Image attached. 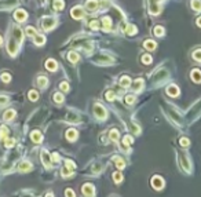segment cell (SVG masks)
I'll list each match as a JSON object with an SVG mask.
<instances>
[{
  "label": "cell",
  "mask_w": 201,
  "mask_h": 197,
  "mask_svg": "<svg viewBox=\"0 0 201 197\" xmlns=\"http://www.w3.org/2000/svg\"><path fill=\"white\" fill-rule=\"evenodd\" d=\"M73 171H75V164H73L70 160H66L65 167L62 168V171H61V175L63 178H68V176H70V175L73 174Z\"/></svg>",
  "instance_id": "1"
},
{
  "label": "cell",
  "mask_w": 201,
  "mask_h": 197,
  "mask_svg": "<svg viewBox=\"0 0 201 197\" xmlns=\"http://www.w3.org/2000/svg\"><path fill=\"white\" fill-rule=\"evenodd\" d=\"M167 94L171 95V97H178L179 95V88L176 86H170L168 88H167Z\"/></svg>",
  "instance_id": "18"
},
{
  "label": "cell",
  "mask_w": 201,
  "mask_h": 197,
  "mask_svg": "<svg viewBox=\"0 0 201 197\" xmlns=\"http://www.w3.org/2000/svg\"><path fill=\"white\" fill-rule=\"evenodd\" d=\"M192 79H193L196 83H200V81H201V72L198 71V69L192 71Z\"/></svg>",
  "instance_id": "24"
},
{
  "label": "cell",
  "mask_w": 201,
  "mask_h": 197,
  "mask_svg": "<svg viewBox=\"0 0 201 197\" xmlns=\"http://www.w3.org/2000/svg\"><path fill=\"white\" fill-rule=\"evenodd\" d=\"M66 120L70 121V123H73V124H77L79 121H80V117H79V114L70 112V113H68V116H66Z\"/></svg>",
  "instance_id": "15"
},
{
  "label": "cell",
  "mask_w": 201,
  "mask_h": 197,
  "mask_svg": "<svg viewBox=\"0 0 201 197\" xmlns=\"http://www.w3.org/2000/svg\"><path fill=\"white\" fill-rule=\"evenodd\" d=\"M142 87H143V80L142 79H138L134 84H132V88L135 90V91H139V90H142Z\"/></svg>",
  "instance_id": "28"
},
{
  "label": "cell",
  "mask_w": 201,
  "mask_h": 197,
  "mask_svg": "<svg viewBox=\"0 0 201 197\" xmlns=\"http://www.w3.org/2000/svg\"><path fill=\"white\" fill-rule=\"evenodd\" d=\"M114 97H116V95H114L113 91H108V94H106V99H108V101H113V99H114Z\"/></svg>",
  "instance_id": "50"
},
{
  "label": "cell",
  "mask_w": 201,
  "mask_h": 197,
  "mask_svg": "<svg viewBox=\"0 0 201 197\" xmlns=\"http://www.w3.org/2000/svg\"><path fill=\"white\" fill-rule=\"evenodd\" d=\"M8 135V128L6 126L0 127V138H6Z\"/></svg>",
  "instance_id": "35"
},
{
  "label": "cell",
  "mask_w": 201,
  "mask_h": 197,
  "mask_svg": "<svg viewBox=\"0 0 201 197\" xmlns=\"http://www.w3.org/2000/svg\"><path fill=\"white\" fill-rule=\"evenodd\" d=\"M85 7H87V10H90V11H95L98 8V1L97 0H87Z\"/></svg>",
  "instance_id": "17"
},
{
  "label": "cell",
  "mask_w": 201,
  "mask_h": 197,
  "mask_svg": "<svg viewBox=\"0 0 201 197\" xmlns=\"http://www.w3.org/2000/svg\"><path fill=\"white\" fill-rule=\"evenodd\" d=\"M179 143H180V146H183V148H187V146L190 145V141H189L187 138H180V139H179Z\"/></svg>",
  "instance_id": "41"
},
{
  "label": "cell",
  "mask_w": 201,
  "mask_h": 197,
  "mask_svg": "<svg viewBox=\"0 0 201 197\" xmlns=\"http://www.w3.org/2000/svg\"><path fill=\"white\" fill-rule=\"evenodd\" d=\"M35 43H36L37 46H43V44L46 43V37H44L43 35H36V36H35Z\"/></svg>",
  "instance_id": "27"
},
{
  "label": "cell",
  "mask_w": 201,
  "mask_h": 197,
  "mask_svg": "<svg viewBox=\"0 0 201 197\" xmlns=\"http://www.w3.org/2000/svg\"><path fill=\"white\" fill-rule=\"evenodd\" d=\"M142 62L146 63V65H149V63H152V57L149 55V54H146V55L142 57Z\"/></svg>",
  "instance_id": "44"
},
{
  "label": "cell",
  "mask_w": 201,
  "mask_h": 197,
  "mask_svg": "<svg viewBox=\"0 0 201 197\" xmlns=\"http://www.w3.org/2000/svg\"><path fill=\"white\" fill-rule=\"evenodd\" d=\"M14 143H15V141H14L13 138H7L6 142H4V145H6L7 148H13V146H14Z\"/></svg>",
  "instance_id": "45"
},
{
  "label": "cell",
  "mask_w": 201,
  "mask_h": 197,
  "mask_svg": "<svg viewBox=\"0 0 201 197\" xmlns=\"http://www.w3.org/2000/svg\"><path fill=\"white\" fill-rule=\"evenodd\" d=\"M8 102V98L4 95H0V105H6Z\"/></svg>",
  "instance_id": "52"
},
{
  "label": "cell",
  "mask_w": 201,
  "mask_h": 197,
  "mask_svg": "<svg viewBox=\"0 0 201 197\" xmlns=\"http://www.w3.org/2000/svg\"><path fill=\"white\" fill-rule=\"evenodd\" d=\"M55 18H53V17H46V18H43V24H41V26H43V29L44 31H50V29H53L55 25Z\"/></svg>",
  "instance_id": "4"
},
{
  "label": "cell",
  "mask_w": 201,
  "mask_h": 197,
  "mask_svg": "<svg viewBox=\"0 0 201 197\" xmlns=\"http://www.w3.org/2000/svg\"><path fill=\"white\" fill-rule=\"evenodd\" d=\"M102 170H103V167L100 166V164H95L93 167V174H99Z\"/></svg>",
  "instance_id": "42"
},
{
  "label": "cell",
  "mask_w": 201,
  "mask_h": 197,
  "mask_svg": "<svg viewBox=\"0 0 201 197\" xmlns=\"http://www.w3.org/2000/svg\"><path fill=\"white\" fill-rule=\"evenodd\" d=\"M14 117H15V110H13V109H10V110H6L4 116H3V118H4L6 121H10V120H13Z\"/></svg>",
  "instance_id": "23"
},
{
  "label": "cell",
  "mask_w": 201,
  "mask_h": 197,
  "mask_svg": "<svg viewBox=\"0 0 201 197\" xmlns=\"http://www.w3.org/2000/svg\"><path fill=\"white\" fill-rule=\"evenodd\" d=\"M31 138L35 143H40V142L43 141V135H41L40 131H33V132L31 134Z\"/></svg>",
  "instance_id": "13"
},
{
  "label": "cell",
  "mask_w": 201,
  "mask_h": 197,
  "mask_svg": "<svg viewBox=\"0 0 201 197\" xmlns=\"http://www.w3.org/2000/svg\"><path fill=\"white\" fill-rule=\"evenodd\" d=\"M65 196L66 197H76V194H75V192L72 189H66L65 190Z\"/></svg>",
  "instance_id": "49"
},
{
  "label": "cell",
  "mask_w": 201,
  "mask_h": 197,
  "mask_svg": "<svg viewBox=\"0 0 201 197\" xmlns=\"http://www.w3.org/2000/svg\"><path fill=\"white\" fill-rule=\"evenodd\" d=\"M22 37H23V35H22V31H21V28L15 26V28H14V39L17 40V43H18V44H19V43L22 41Z\"/></svg>",
  "instance_id": "16"
},
{
  "label": "cell",
  "mask_w": 201,
  "mask_h": 197,
  "mask_svg": "<svg viewBox=\"0 0 201 197\" xmlns=\"http://www.w3.org/2000/svg\"><path fill=\"white\" fill-rule=\"evenodd\" d=\"M68 59H69L70 62H77V61H79V55L76 54V53H73V51H72V53L68 54Z\"/></svg>",
  "instance_id": "32"
},
{
  "label": "cell",
  "mask_w": 201,
  "mask_h": 197,
  "mask_svg": "<svg viewBox=\"0 0 201 197\" xmlns=\"http://www.w3.org/2000/svg\"><path fill=\"white\" fill-rule=\"evenodd\" d=\"M156 46H157V44H156L153 40H146V41H145V48H146V50H154Z\"/></svg>",
  "instance_id": "31"
},
{
  "label": "cell",
  "mask_w": 201,
  "mask_h": 197,
  "mask_svg": "<svg viewBox=\"0 0 201 197\" xmlns=\"http://www.w3.org/2000/svg\"><path fill=\"white\" fill-rule=\"evenodd\" d=\"M179 163L186 170V172H192V164H190V161H189V158H187V156H186L185 153H180L179 154Z\"/></svg>",
  "instance_id": "3"
},
{
  "label": "cell",
  "mask_w": 201,
  "mask_h": 197,
  "mask_svg": "<svg viewBox=\"0 0 201 197\" xmlns=\"http://www.w3.org/2000/svg\"><path fill=\"white\" fill-rule=\"evenodd\" d=\"M37 86H39L40 88H46V87L48 86V79L44 77V76L39 77V79H37Z\"/></svg>",
  "instance_id": "25"
},
{
  "label": "cell",
  "mask_w": 201,
  "mask_h": 197,
  "mask_svg": "<svg viewBox=\"0 0 201 197\" xmlns=\"http://www.w3.org/2000/svg\"><path fill=\"white\" fill-rule=\"evenodd\" d=\"M90 28H91V29H94V31L99 29V22H98L97 19H94V21H90Z\"/></svg>",
  "instance_id": "39"
},
{
  "label": "cell",
  "mask_w": 201,
  "mask_h": 197,
  "mask_svg": "<svg viewBox=\"0 0 201 197\" xmlns=\"http://www.w3.org/2000/svg\"><path fill=\"white\" fill-rule=\"evenodd\" d=\"M102 26H103V29H105V31H109V29H110V26H112V19H110V18H109V17H105V18H103V19H102Z\"/></svg>",
  "instance_id": "26"
},
{
  "label": "cell",
  "mask_w": 201,
  "mask_h": 197,
  "mask_svg": "<svg viewBox=\"0 0 201 197\" xmlns=\"http://www.w3.org/2000/svg\"><path fill=\"white\" fill-rule=\"evenodd\" d=\"M66 138L69 139V141H76V138H77V131L76 130H73V128H70L66 131Z\"/></svg>",
  "instance_id": "20"
},
{
  "label": "cell",
  "mask_w": 201,
  "mask_h": 197,
  "mask_svg": "<svg viewBox=\"0 0 201 197\" xmlns=\"http://www.w3.org/2000/svg\"><path fill=\"white\" fill-rule=\"evenodd\" d=\"M123 32L125 33V35H134V33L136 32V28H135L134 25H128L127 28H124Z\"/></svg>",
  "instance_id": "29"
},
{
  "label": "cell",
  "mask_w": 201,
  "mask_h": 197,
  "mask_svg": "<svg viewBox=\"0 0 201 197\" xmlns=\"http://www.w3.org/2000/svg\"><path fill=\"white\" fill-rule=\"evenodd\" d=\"M41 161H43L44 167H47V168L51 167V156L48 154L47 150H43V152H41Z\"/></svg>",
  "instance_id": "7"
},
{
  "label": "cell",
  "mask_w": 201,
  "mask_h": 197,
  "mask_svg": "<svg viewBox=\"0 0 201 197\" xmlns=\"http://www.w3.org/2000/svg\"><path fill=\"white\" fill-rule=\"evenodd\" d=\"M135 101H136V99H135L134 95H127V97H125V102L128 103V105H132Z\"/></svg>",
  "instance_id": "43"
},
{
  "label": "cell",
  "mask_w": 201,
  "mask_h": 197,
  "mask_svg": "<svg viewBox=\"0 0 201 197\" xmlns=\"http://www.w3.org/2000/svg\"><path fill=\"white\" fill-rule=\"evenodd\" d=\"M193 58L196 59V61H200V62H201V50L194 51V53H193Z\"/></svg>",
  "instance_id": "46"
},
{
  "label": "cell",
  "mask_w": 201,
  "mask_h": 197,
  "mask_svg": "<svg viewBox=\"0 0 201 197\" xmlns=\"http://www.w3.org/2000/svg\"><path fill=\"white\" fill-rule=\"evenodd\" d=\"M94 113H95V116L99 118V120H103V118H106V116H108L106 109L102 105H99V103H95L94 105Z\"/></svg>",
  "instance_id": "2"
},
{
  "label": "cell",
  "mask_w": 201,
  "mask_h": 197,
  "mask_svg": "<svg viewBox=\"0 0 201 197\" xmlns=\"http://www.w3.org/2000/svg\"><path fill=\"white\" fill-rule=\"evenodd\" d=\"M37 98H39V94H37V91L32 90L31 93H29V99H31V101H37Z\"/></svg>",
  "instance_id": "37"
},
{
  "label": "cell",
  "mask_w": 201,
  "mask_h": 197,
  "mask_svg": "<svg viewBox=\"0 0 201 197\" xmlns=\"http://www.w3.org/2000/svg\"><path fill=\"white\" fill-rule=\"evenodd\" d=\"M113 181L116 182V183H120V182L123 181V175H121V172H113Z\"/></svg>",
  "instance_id": "34"
},
{
  "label": "cell",
  "mask_w": 201,
  "mask_h": 197,
  "mask_svg": "<svg viewBox=\"0 0 201 197\" xmlns=\"http://www.w3.org/2000/svg\"><path fill=\"white\" fill-rule=\"evenodd\" d=\"M18 168H19L21 172H26V171H31L32 170V164L29 163V161H21Z\"/></svg>",
  "instance_id": "14"
},
{
  "label": "cell",
  "mask_w": 201,
  "mask_h": 197,
  "mask_svg": "<svg viewBox=\"0 0 201 197\" xmlns=\"http://www.w3.org/2000/svg\"><path fill=\"white\" fill-rule=\"evenodd\" d=\"M18 43H17L15 39H11L10 41H8V53L11 54V55H15L17 51H18V46H17Z\"/></svg>",
  "instance_id": "8"
},
{
  "label": "cell",
  "mask_w": 201,
  "mask_h": 197,
  "mask_svg": "<svg viewBox=\"0 0 201 197\" xmlns=\"http://www.w3.org/2000/svg\"><path fill=\"white\" fill-rule=\"evenodd\" d=\"M14 17H15V19L18 21V22H23L25 19H26V13L23 11V10H17L15 14H14Z\"/></svg>",
  "instance_id": "12"
},
{
  "label": "cell",
  "mask_w": 201,
  "mask_h": 197,
  "mask_svg": "<svg viewBox=\"0 0 201 197\" xmlns=\"http://www.w3.org/2000/svg\"><path fill=\"white\" fill-rule=\"evenodd\" d=\"M54 101H55L57 103H62V102H63V95L59 94V93L54 94Z\"/></svg>",
  "instance_id": "38"
},
{
  "label": "cell",
  "mask_w": 201,
  "mask_h": 197,
  "mask_svg": "<svg viewBox=\"0 0 201 197\" xmlns=\"http://www.w3.org/2000/svg\"><path fill=\"white\" fill-rule=\"evenodd\" d=\"M46 68L48 69V71L54 72V71H57V68H58V63L55 62L54 59H47V62H46Z\"/></svg>",
  "instance_id": "19"
},
{
  "label": "cell",
  "mask_w": 201,
  "mask_h": 197,
  "mask_svg": "<svg viewBox=\"0 0 201 197\" xmlns=\"http://www.w3.org/2000/svg\"><path fill=\"white\" fill-rule=\"evenodd\" d=\"M1 80H3L4 83H8V81L11 80V76H10L8 73H3V75H1Z\"/></svg>",
  "instance_id": "48"
},
{
  "label": "cell",
  "mask_w": 201,
  "mask_h": 197,
  "mask_svg": "<svg viewBox=\"0 0 201 197\" xmlns=\"http://www.w3.org/2000/svg\"><path fill=\"white\" fill-rule=\"evenodd\" d=\"M46 197H54V194H53V193H47Z\"/></svg>",
  "instance_id": "54"
},
{
  "label": "cell",
  "mask_w": 201,
  "mask_h": 197,
  "mask_svg": "<svg viewBox=\"0 0 201 197\" xmlns=\"http://www.w3.org/2000/svg\"><path fill=\"white\" fill-rule=\"evenodd\" d=\"M113 163H114V167H117L118 170H124L125 168V161L120 156H114L113 157Z\"/></svg>",
  "instance_id": "10"
},
{
  "label": "cell",
  "mask_w": 201,
  "mask_h": 197,
  "mask_svg": "<svg viewBox=\"0 0 201 197\" xmlns=\"http://www.w3.org/2000/svg\"><path fill=\"white\" fill-rule=\"evenodd\" d=\"M1 43H3V39H1V36H0V46H1Z\"/></svg>",
  "instance_id": "55"
},
{
  "label": "cell",
  "mask_w": 201,
  "mask_h": 197,
  "mask_svg": "<svg viewBox=\"0 0 201 197\" xmlns=\"http://www.w3.org/2000/svg\"><path fill=\"white\" fill-rule=\"evenodd\" d=\"M152 186H153L156 190H161L162 188H164V179H162L161 176L154 175V176L152 178Z\"/></svg>",
  "instance_id": "5"
},
{
  "label": "cell",
  "mask_w": 201,
  "mask_h": 197,
  "mask_svg": "<svg viewBox=\"0 0 201 197\" xmlns=\"http://www.w3.org/2000/svg\"><path fill=\"white\" fill-rule=\"evenodd\" d=\"M81 192H83L84 196H87V197H94V194H95V188H94L91 183H84L83 188H81Z\"/></svg>",
  "instance_id": "6"
},
{
  "label": "cell",
  "mask_w": 201,
  "mask_h": 197,
  "mask_svg": "<svg viewBox=\"0 0 201 197\" xmlns=\"http://www.w3.org/2000/svg\"><path fill=\"white\" fill-rule=\"evenodd\" d=\"M59 160H61V157L58 156V153L51 154V161H54V163H59Z\"/></svg>",
  "instance_id": "51"
},
{
  "label": "cell",
  "mask_w": 201,
  "mask_h": 197,
  "mask_svg": "<svg viewBox=\"0 0 201 197\" xmlns=\"http://www.w3.org/2000/svg\"><path fill=\"white\" fill-rule=\"evenodd\" d=\"M59 88H61L62 91H65V93H66V91H69V84H68L66 81H63V83L59 84Z\"/></svg>",
  "instance_id": "47"
},
{
  "label": "cell",
  "mask_w": 201,
  "mask_h": 197,
  "mask_svg": "<svg viewBox=\"0 0 201 197\" xmlns=\"http://www.w3.org/2000/svg\"><path fill=\"white\" fill-rule=\"evenodd\" d=\"M63 0H54V8L58 11V10H62L63 8Z\"/></svg>",
  "instance_id": "33"
},
{
  "label": "cell",
  "mask_w": 201,
  "mask_h": 197,
  "mask_svg": "<svg viewBox=\"0 0 201 197\" xmlns=\"http://www.w3.org/2000/svg\"><path fill=\"white\" fill-rule=\"evenodd\" d=\"M120 86L123 87V88H128V87L131 86V80L128 76H123L121 79H120Z\"/></svg>",
  "instance_id": "22"
},
{
  "label": "cell",
  "mask_w": 201,
  "mask_h": 197,
  "mask_svg": "<svg viewBox=\"0 0 201 197\" xmlns=\"http://www.w3.org/2000/svg\"><path fill=\"white\" fill-rule=\"evenodd\" d=\"M109 138H110V141H113V142L118 141V138H120V135H118V130H116V128L110 130V132H109Z\"/></svg>",
  "instance_id": "21"
},
{
  "label": "cell",
  "mask_w": 201,
  "mask_h": 197,
  "mask_svg": "<svg viewBox=\"0 0 201 197\" xmlns=\"http://www.w3.org/2000/svg\"><path fill=\"white\" fill-rule=\"evenodd\" d=\"M197 25H198V26H201V17L197 19Z\"/></svg>",
  "instance_id": "53"
},
{
  "label": "cell",
  "mask_w": 201,
  "mask_h": 197,
  "mask_svg": "<svg viewBox=\"0 0 201 197\" xmlns=\"http://www.w3.org/2000/svg\"><path fill=\"white\" fill-rule=\"evenodd\" d=\"M72 17L75 18V19H81L83 17H84V11H83V8L81 7H75L72 10Z\"/></svg>",
  "instance_id": "9"
},
{
  "label": "cell",
  "mask_w": 201,
  "mask_h": 197,
  "mask_svg": "<svg viewBox=\"0 0 201 197\" xmlns=\"http://www.w3.org/2000/svg\"><path fill=\"white\" fill-rule=\"evenodd\" d=\"M132 142H134V138H132L131 135H125L123 138V145H121V149L123 150H128V146L131 145Z\"/></svg>",
  "instance_id": "11"
},
{
  "label": "cell",
  "mask_w": 201,
  "mask_h": 197,
  "mask_svg": "<svg viewBox=\"0 0 201 197\" xmlns=\"http://www.w3.org/2000/svg\"><path fill=\"white\" fill-rule=\"evenodd\" d=\"M26 35H28V36H33V37H35V36H36V35H37V33H36V29H35V28H32V26H28V28H26Z\"/></svg>",
  "instance_id": "36"
},
{
  "label": "cell",
  "mask_w": 201,
  "mask_h": 197,
  "mask_svg": "<svg viewBox=\"0 0 201 197\" xmlns=\"http://www.w3.org/2000/svg\"><path fill=\"white\" fill-rule=\"evenodd\" d=\"M192 8L196 11H201V0H192Z\"/></svg>",
  "instance_id": "30"
},
{
  "label": "cell",
  "mask_w": 201,
  "mask_h": 197,
  "mask_svg": "<svg viewBox=\"0 0 201 197\" xmlns=\"http://www.w3.org/2000/svg\"><path fill=\"white\" fill-rule=\"evenodd\" d=\"M154 35L156 36H162V35H164V28H162V26H156Z\"/></svg>",
  "instance_id": "40"
}]
</instances>
